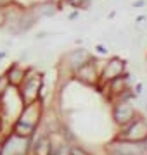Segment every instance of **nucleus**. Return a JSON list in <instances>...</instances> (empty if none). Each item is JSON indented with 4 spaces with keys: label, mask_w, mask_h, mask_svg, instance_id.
Wrapping results in <instances>:
<instances>
[{
    "label": "nucleus",
    "mask_w": 147,
    "mask_h": 155,
    "mask_svg": "<svg viewBox=\"0 0 147 155\" xmlns=\"http://www.w3.org/2000/svg\"><path fill=\"white\" fill-rule=\"evenodd\" d=\"M133 5H135V7H142V5H144V2H142V0H140V2H135Z\"/></svg>",
    "instance_id": "19"
},
{
    "label": "nucleus",
    "mask_w": 147,
    "mask_h": 155,
    "mask_svg": "<svg viewBox=\"0 0 147 155\" xmlns=\"http://www.w3.org/2000/svg\"><path fill=\"white\" fill-rule=\"evenodd\" d=\"M108 91L111 93V97H118V95H121L125 91V90L130 88V83H128V76L126 74H123V76H118L114 78V79H111V81H108Z\"/></svg>",
    "instance_id": "11"
},
{
    "label": "nucleus",
    "mask_w": 147,
    "mask_h": 155,
    "mask_svg": "<svg viewBox=\"0 0 147 155\" xmlns=\"http://www.w3.org/2000/svg\"><path fill=\"white\" fill-rule=\"evenodd\" d=\"M69 155H90L85 148H80V147H69Z\"/></svg>",
    "instance_id": "15"
},
{
    "label": "nucleus",
    "mask_w": 147,
    "mask_h": 155,
    "mask_svg": "<svg viewBox=\"0 0 147 155\" xmlns=\"http://www.w3.org/2000/svg\"><path fill=\"white\" fill-rule=\"evenodd\" d=\"M109 155H147L145 143H132L125 140H114L113 143L108 145Z\"/></svg>",
    "instance_id": "6"
},
{
    "label": "nucleus",
    "mask_w": 147,
    "mask_h": 155,
    "mask_svg": "<svg viewBox=\"0 0 147 155\" xmlns=\"http://www.w3.org/2000/svg\"><path fill=\"white\" fill-rule=\"evenodd\" d=\"M5 74H7V79H9L11 86L19 88L21 83H23L24 76H26V67L21 66V64H12V66L5 71Z\"/></svg>",
    "instance_id": "10"
},
{
    "label": "nucleus",
    "mask_w": 147,
    "mask_h": 155,
    "mask_svg": "<svg viewBox=\"0 0 147 155\" xmlns=\"http://www.w3.org/2000/svg\"><path fill=\"white\" fill-rule=\"evenodd\" d=\"M9 88H11V83H9V79H7V74L4 72V74H0V98L4 97V93H5Z\"/></svg>",
    "instance_id": "14"
},
{
    "label": "nucleus",
    "mask_w": 147,
    "mask_h": 155,
    "mask_svg": "<svg viewBox=\"0 0 147 155\" xmlns=\"http://www.w3.org/2000/svg\"><path fill=\"white\" fill-rule=\"evenodd\" d=\"M116 138L132 143H147V119L137 114L126 126L121 127Z\"/></svg>",
    "instance_id": "3"
},
{
    "label": "nucleus",
    "mask_w": 147,
    "mask_h": 155,
    "mask_svg": "<svg viewBox=\"0 0 147 155\" xmlns=\"http://www.w3.org/2000/svg\"><path fill=\"white\" fill-rule=\"evenodd\" d=\"M73 78L81 81L83 84H88V86H95L99 81H101V69L97 66V59L94 57L90 62H87L85 66H81L80 69L73 72Z\"/></svg>",
    "instance_id": "7"
},
{
    "label": "nucleus",
    "mask_w": 147,
    "mask_h": 155,
    "mask_svg": "<svg viewBox=\"0 0 147 155\" xmlns=\"http://www.w3.org/2000/svg\"><path fill=\"white\" fill-rule=\"evenodd\" d=\"M14 0H0V7H7V5H11Z\"/></svg>",
    "instance_id": "17"
},
{
    "label": "nucleus",
    "mask_w": 147,
    "mask_h": 155,
    "mask_svg": "<svg viewBox=\"0 0 147 155\" xmlns=\"http://www.w3.org/2000/svg\"><path fill=\"white\" fill-rule=\"evenodd\" d=\"M42 117H43V109H42L40 100L31 102V104H26V105H23L19 116L12 121L11 131L19 134V136L33 138V134L36 133V129L42 124Z\"/></svg>",
    "instance_id": "1"
},
{
    "label": "nucleus",
    "mask_w": 147,
    "mask_h": 155,
    "mask_svg": "<svg viewBox=\"0 0 147 155\" xmlns=\"http://www.w3.org/2000/svg\"><path fill=\"white\" fill-rule=\"evenodd\" d=\"M33 148V155H52V138L49 134H42L36 138Z\"/></svg>",
    "instance_id": "12"
},
{
    "label": "nucleus",
    "mask_w": 147,
    "mask_h": 155,
    "mask_svg": "<svg viewBox=\"0 0 147 155\" xmlns=\"http://www.w3.org/2000/svg\"><path fill=\"white\" fill-rule=\"evenodd\" d=\"M125 69H126V62L119 57H111L106 66L101 67V81L102 83H108L111 79L118 76H123L125 74Z\"/></svg>",
    "instance_id": "8"
},
{
    "label": "nucleus",
    "mask_w": 147,
    "mask_h": 155,
    "mask_svg": "<svg viewBox=\"0 0 147 155\" xmlns=\"http://www.w3.org/2000/svg\"><path fill=\"white\" fill-rule=\"evenodd\" d=\"M42 74H40L35 67H29L26 69V76H24L23 83L19 86V95H21V100L23 104H31V102H36L40 100V93H42V86H43V79H42Z\"/></svg>",
    "instance_id": "2"
},
{
    "label": "nucleus",
    "mask_w": 147,
    "mask_h": 155,
    "mask_svg": "<svg viewBox=\"0 0 147 155\" xmlns=\"http://www.w3.org/2000/svg\"><path fill=\"white\" fill-rule=\"evenodd\" d=\"M94 59L88 50L85 48H78V50H73V52H69L68 55H66V64H68V69L71 72H74L76 69H80L81 66H85L87 62H90Z\"/></svg>",
    "instance_id": "9"
},
{
    "label": "nucleus",
    "mask_w": 147,
    "mask_h": 155,
    "mask_svg": "<svg viewBox=\"0 0 147 155\" xmlns=\"http://www.w3.org/2000/svg\"><path fill=\"white\" fill-rule=\"evenodd\" d=\"M31 148V138L19 136L12 133L7 134L4 143L0 145V155H28Z\"/></svg>",
    "instance_id": "4"
},
{
    "label": "nucleus",
    "mask_w": 147,
    "mask_h": 155,
    "mask_svg": "<svg viewBox=\"0 0 147 155\" xmlns=\"http://www.w3.org/2000/svg\"><path fill=\"white\" fill-rule=\"evenodd\" d=\"M4 116H2V110H0V131H4Z\"/></svg>",
    "instance_id": "18"
},
{
    "label": "nucleus",
    "mask_w": 147,
    "mask_h": 155,
    "mask_svg": "<svg viewBox=\"0 0 147 155\" xmlns=\"http://www.w3.org/2000/svg\"><path fill=\"white\" fill-rule=\"evenodd\" d=\"M35 12V16H36V19L38 17H49V16H54L56 14V5L54 4H50V2H45V4H40V5H36V11Z\"/></svg>",
    "instance_id": "13"
},
{
    "label": "nucleus",
    "mask_w": 147,
    "mask_h": 155,
    "mask_svg": "<svg viewBox=\"0 0 147 155\" xmlns=\"http://www.w3.org/2000/svg\"><path fill=\"white\" fill-rule=\"evenodd\" d=\"M138 112L133 105H132L130 100H116L113 104V121L116 126L123 127L137 116Z\"/></svg>",
    "instance_id": "5"
},
{
    "label": "nucleus",
    "mask_w": 147,
    "mask_h": 155,
    "mask_svg": "<svg viewBox=\"0 0 147 155\" xmlns=\"http://www.w3.org/2000/svg\"><path fill=\"white\" fill-rule=\"evenodd\" d=\"M4 26H5V9L0 7V28H4Z\"/></svg>",
    "instance_id": "16"
}]
</instances>
